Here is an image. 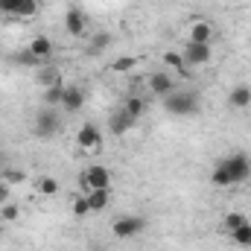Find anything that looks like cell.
<instances>
[{
  "mask_svg": "<svg viewBox=\"0 0 251 251\" xmlns=\"http://www.w3.org/2000/svg\"><path fill=\"white\" fill-rule=\"evenodd\" d=\"M251 173V158L246 152H234V155H225L213 173H210V181L216 187H231V184H240V181H249Z\"/></svg>",
  "mask_w": 251,
  "mask_h": 251,
  "instance_id": "6da1fadb",
  "label": "cell"
},
{
  "mask_svg": "<svg viewBox=\"0 0 251 251\" xmlns=\"http://www.w3.org/2000/svg\"><path fill=\"white\" fill-rule=\"evenodd\" d=\"M164 108L173 117H190L199 111V94L193 91H173L170 97H164Z\"/></svg>",
  "mask_w": 251,
  "mask_h": 251,
  "instance_id": "7a4b0ae2",
  "label": "cell"
},
{
  "mask_svg": "<svg viewBox=\"0 0 251 251\" xmlns=\"http://www.w3.org/2000/svg\"><path fill=\"white\" fill-rule=\"evenodd\" d=\"M59 128H62V117H59V111H56L53 105H44V108L35 114V120H32V131H35V137H41V140L56 137Z\"/></svg>",
  "mask_w": 251,
  "mask_h": 251,
  "instance_id": "3957f363",
  "label": "cell"
},
{
  "mask_svg": "<svg viewBox=\"0 0 251 251\" xmlns=\"http://www.w3.org/2000/svg\"><path fill=\"white\" fill-rule=\"evenodd\" d=\"M146 231V219L137 216V213H128V216H117L114 225H111V234L117 240H131V237H140Z\"/></svg>",
  "mask_w": 251,
  "mask_h": 251,
  "instance_id": "277c9868",
  "label": "cell"
},
{
  "mask_svg": "<svg viewBox=\"0 0 251 251\" xmlns=\"http://www.w3.org/2000/svg\"><path fill=\"white\" fill-rule=\"evenodd\" d=\"M82 184L85 190L91 193V190H111V173H108V167H88L85 170V176H82Z\"/></svg>",
  "mask_w": 251,
  "mask_h": 251,
  "instance_id": "5b68a950",
  "label": "cell"
},
{
  "mask_svg": "<svg viewBox=\"0 0 251 251\" xmlns=\"http://www.w3.org/2000/svg\"><path fill=\"white\" fill-rule=\"evenodd\" d=\"M100 143H102V131H100L94 123H85L79 131H76V146H79V149H85V152H97Z\"/></svg>",
  "mask_w": 251,
  "mask_h": 251,
  "instance_id": "8992f818",
  "label": "cell"
},
{
  "mask_svg": "<svg viewBox=\"0 0 251 251\" xmlns=\"http://www.w3.org/2000/svg\"><path fill=\"white\" fill-rule=\"evenodd\" d=\"M35 12H38V0H0V15L29 18Z\"/></svg>",
  "mask_w": 251,
  "mask_h": 251,
  "instance_id": "52a82bcc",
  "label": "cell"
},
{
  "mask_svg": "<svg viewBox=\"0 0 251 251\" xmlns=\"http://www.w3.org/2000/svg\"><path fill=\"white\" fill-rule=\"evenodd\" d=\"M181 56H184V64L201 67V64H210L213 50H210V44H193V41H187V47L181 50Z\"/></svg>",
  "mask_w": 251,
  "mask_h": 251,
  "instance_id": "ba28073f",
  "label": "cell"
},
{
  "mask_svg": "<svg viewBox=\"0 0 251 251\" xmlns=\"http://www.w3.org/2000/svg\"><path fill=\"white\" fill-rule=\"evenodd\" d=\"M64 29H67V35H73V38H82V35H88L85 29H88V21H85V15H82V9H67L64 12Z\"/></svg>",
  "mask_w": 251,
  "mask_h": 251,
  "instance_id": "9c48e42d",
  "label": "cell"
},
{
  "mask_svg": "<svg viewBox=\"0 0 251 251\" xmlns=\"http://www.w3.org/2000/svg\"><path fill=\"white\" fill-rule=\"evenodd\" d=\"M149 91L155 94V97H170L173 91H176V79H173V73H152L149 76Z\"/></svg>",
  "mask_w": 251,
  "mask_h": 251,
  "instance_id": "30bf717a",
  "label": "cell"
},
{
  "mask_svg": "<svg viewBox=\"0 0 251 251\" xmlns=\"http://www.w3.org/2000/svg\"><path fill=\"white\" fill-rule=\"evenodd\" d=\"M82 105H85V91L79 85H67L64 88V97H62V108L67 114H76Z\"/></svg>",
  "mask_w": 251,
  "mask_h": 251,
  "instance_id": "8fae6325",
  "label": "cell"
},
{
  "mask_svg": "<svg viewBox=\"0 0 251 251\" xmlns=\"http://www.w3.org/2000/svg\"><path fill=\"white\" fill-rule=\"evenodd\" d=\"M213 35H216L213 24H207V21H196V24H190V41H193V44H210Z\"/></svg>",
  "mask_w": 251,
  "mask_h": 251,
  "instance_id": "7c38bea8",
  "label": "cell"
},
{
  "mask_svg": "<svg viewBox=\"0 0 251 251\" xmlns=\"http://www.w3.org/2000/svg\"><path fill=\"white\" fill-rule=\"evenodd\" d=\"M228 105H231L234 111L249 108V105H251V88H249V85H234V88H231V94H228Z\"/></svg>",
  "mask_w": 251,
  "mask_h": 251,
  "instance_id": "4fadbf2b",
  "label": "cell"
},
{
  "mask_svg": "<svg viewBox=\"0 0 251 251\" xmlns=\"http://www.w3.org/2000/svg\"><path fill=\"white\" fill-rule=\"evenodd\" d=\"M134 123H137V120H134L131 114H126L123 108H120V111H114V114H111L108 128H111V134H117V137H120V134H126V131H128Z\"/></svg>",
  "mask_w": 251,
  "mask_h": 251,
  "instance_id": "5bb4252c",
  "label": "cell"
},
{
  "mask_svg": "<svg viewBox=\"0 0 251 251\" xmlns=\"http://www.w3.org/2000/svg\"><path fill=\"white\" fill-rule=\"evenodd\" d=\"M26 50H29L38 62H47V59L53 56V41H50V38H44V35H38V38H32V41H29V47H26Z\"/></svg>",
  "mask_w": 251,
  "mask_h": 251,
  "instance_id": "9a60e30c",
  "label": "cell"
},
{
  "mask_svg": "<svg viewBox=\"0 0 251 251\" xmlns=\"http://www.w3.org/2000/svg\"><path fill=\"white\" fill-rule=\"evenodd\" d=\"M85 199H88L91 213H102V210L108 207V201H111V190H91Z\"/></svg>",
  "mask_w": 251,
  "mask_h": 251,
  "instance_id": "2e32d148",
  "label": "cell"
},
{
  "mask_svg": "<svg viewBox=\"0 0 251 251\" xmlns=\"http://www.w3.org/2000/svg\"><path fill=\"white\" fill-rule=\"evenodd\" d=\"M35 82H38L41 88H53V85H59L64 79H62V70L50 64V67H41V70H38V79H35Z\"/></svg>",
  "mask_w": 251,
  "mask_h": 251,
  "instance_id": "e0dca14e",
  "label": "cell"
},
{
  "mask_svg": "<svg viewBox=\"0 0 251 251\" xmlns=\"http://www.w3.org/2000/svg\"><path fill=\"white\" fill-rule=\"evenodd\" d=\"M123 111H126V114H131L134 120H140V117H143V111H146V100H143V97H126Z\"/></svg>",
  "mask_w": 251,
  "mask_h": 251,
  "instance_id": "ac0fdd59",
  "label": "cell"
},
{
  "mask_svg": "<svg viewBox=\"0 0 251 251\" xmlns=\"http://www.w3.org/2000/svg\"><path fill=\"white\" fill-rule=\"evenodd\" d=\"M231 240H234V246H240V249H251V222L240 225L237 231H231Z\"/></svg>",
  "mask_w": 251,
  "mask_h": 251,
  "instance_id": "d6986e66",
  "label": "cell"
},
{
  "mask_svg": "<svg viewBox=\"0 0 251 251\" xmlns=\"http://www.w3.org/2000/svg\"><path fill=\"white\" fill-rule=\"evenodd\" d=\"M64 82H59V85H53V88H44V105H62V97H64Z\"/></svg>",
  "mask_w": 251,
  "mask_h": 251,
  "instance_id": "ffe728a7",
  "label": "cell"
},
{
  "mask_svg": "<svg viewBox=\"0 0 251 251\" xmlns=\"http://www.w3.org/2000/svg\"><path fill=\"white\" fill-rule=\"evenodd\" d=\"M108 44H111V35H108V32H97V35L91 38L88 53H102V50H108Z\"/></svg>",
  "mask_w": 251,
  "mask_h": 251,
  "instance_id": "44dd1931",
  "label": "cell"
},
{
  "mask_svg": "<svg viewBox=\"0 0 251 251\" xmlns=\"http://www.w3.org/2000/svg\"><path fill=\"white\" fill-rule=\"evenodd\" d=\"M246 222H249V219H246L243 213H237V210H231V213L222 219V225H225V231H228V234H231V231H237V228H240V225H246Z\"/></svg>",
  "mask_w": 251,
  "mask_h": 251,
  "instance_id": "7402d4cb",
  "label": "cell"
},
{
  "mask_svg": "<svg viewBox=\"0 0 251 251\" xmlns=\"http://www.w3.org/2000/svg\"><path fill=\"white\" fill-rule=\"evenodd\" d=\"M38 193H41V196H56V193H59V181L50 178V176H41V178H38Z\"/></svg>",
  "mask_w": 251,
  "mask_h": 251,
  "instance_id": "603a6c76",
  "label": "cell"
},
{
  "mask_svg": "<svg viewBox=\"0 0 251 251\" xmlns=\"http://www.w3.org/2000/svg\"><path fill=\"white\" fill-rule=\"evenodd\" d=\"M164 64L173 67V70H184V56L176 53V50H167V53H164Z\"/></svg>",
  "mask_w": 251,
  "mask_h": 251,
  "instance_id": "cb8c5ba5",
  "label": "cell"
},
{
  "mask_svg": "<svg viewBox=\"0 0 251 251\" xmlns=\"http://www.w3.org/2000/svg\"><path fill=\"white\" fill-rule=\"evenodd\" d=\"M134 64H137V59H134V56H123V59H117V62L111 64V70H114V73H128Z\"/></svg>",
  "mask_w": 251,
  "mask_h": 251,
  "instance_id": "d4e9b609",
  "label": "cell"
},
{
  "mask_svg": "<svg viewBox=\"0 0 251 251\" xmlns=\"http://www.w3.org/2000/svg\"><path fill=\"white\" fill-rule=\"evenodd\" d=\"M0 178H3L6 184H24V181H26V176H24L21 170H6V173H0Z\"/></svg>",
  "mask_w": 251,
  "mask_h": 251,
  "instance_id": "484cf974",
  "label": "cell"
},
{
  "mask_svg": "<svg viewBox=\"0 0 251 251\" xmlns=\"http://www.w3.org/2000/svg\"><path fill=\"white\" fill-rule=\"evenodd\" d=\"M73 213H76V219H82V216H88V213H91V207H88V199H85V196H76V199H73Z\"/></svg>",
  "mask_w": 251,
  "mask_h": 251,
  "instance_id": "4316f807",
  "label": "cell"
},
{
  "mask_svg": "<svg viewBox=\"0 0 251 251\" xmlns=\"http://www.w3.org/2000/svg\"><path fill=\"white\" fill-rule=\"evenodd\" d=\"M21 216V207L18 204H3V210H0V219H9V222H15Z\"/></svg>",
  "mask_w": 251,
  "mask_h": 251,
  "instance_id": "83f0119b",
  "label": "cell"
},
{
  "mask_svg": "<svg viewBox=\"0 0 251 251\" xmlns=\"http://www.w3.org/2000/svg\"><path fill=\"white\" fill-rule=\"evenodd\" d=\"M18 64H26V67H35V64H41V62H38V59H35V56L29 53V50H21V53H18Z\"/></svg>",
  "mask_w": 251,
  "mask_h": 251,
  "instance_id": "f1b7e54d",
  "label": "cell"
},
{
  "mask_svg": "<svg viewBox=\"0 0 251 251\" xmlns=\"http://www.w3.org/2000/svg\"><path fill=\"white\" fill-rule=\"evenodd\" d=\"M6 199H9V184L0 178V201H6Z\"/></svg>",
  "mask_w": 251,
  "mask_h": 251,
  "instance_id": "f546056e",
  "label": "cell"
},
{
  "mask_svg": "<svg viewBox=\"0 0 251 251\" xmlns=\"http://www.w3.org/2000/svg\"><path fill=\"white\" fill-rule=\"evenodd\" d=\"M249 181H251V173H249Z\"/></svg>",
  "mask_w": 251,
  "mask_h": 251,
  "instance_id": "4dcf8cb0",
  "label": "cell"
},
{
  "mask_svg": "<svg viewBox=\"0 0 251 251\" xmlns=\"http://www.w3.org/2000/svg\"><path fill=\"white\" fill-rule=\"evenodd\" d=\"M0 234H3V228H0Z\"/></svg>",
  "mask_w": 251,
  "mask_h": 251,
  "instance_id": "1f68e13d",
  "label": "cell"
}]
</instances>
